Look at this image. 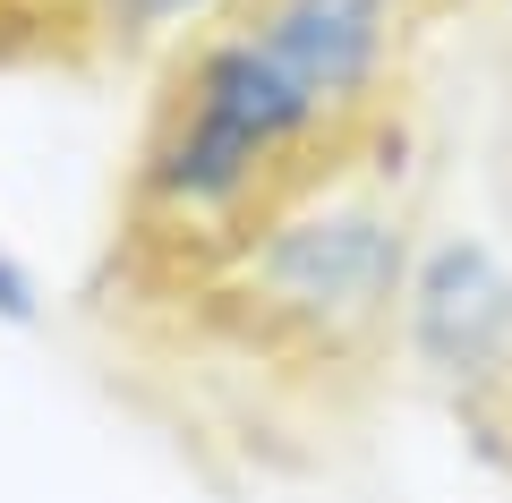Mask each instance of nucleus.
<instances>
[{"instance_id":"20e7f679","label":"nucleus","mask_w":512,"mask_h":503,"mask_svg":"<svg viewBox=\"0 0 512 503\" xmlns=\"http://www.w3.org/2000/svg\"><path fill=\"white\" fill-rule=\"evenodd\" d=\"M0 324H35V273L0 248Z\"/></svg>"},{"instance_id":"f03ea898","label":"nucleus","mask_w":512,"mask_h":503,"mask_svg":"<svg viewBox=\"0 0 512 503\" xmlns=\"http://www.w3.org/2000/svg\"><path fill=\"white\" fill-rule=\"evenodd\" d=\"M410 342L436 376H495L512 350V273L478 239H444L410 282Z\"/></svg>"},{"instance_id":"7ed1b4c3","label":"nucleus","mask_w":512,"mask_h":503,"mask_svg":"<svg viewBox=\"0 0 512 503\" xmlns=\"http://www.w3.org/2000/svg\"><path fill=\"white\" fill-rule=\"evenodd\" d=\"M205 0H86V26L103 43H120V52H137V43H163L180 18H197Z\"/></svg>"},{"instance_id":"f257e3e1","label":"nucleus","mask_w":512,"mask_h":503,"mask_svg":"<svg viewBox=\"0 0 512 503\" xmlns=\"http://www.w3.org/2000/svg\"><path fill=\"white\" fill-rule=\"evenodd\" d=\"M393 282H402V239L384 231V214H350V205L282 222L265 248H248V299L274 324L325 333V342L376 324Z\"/></svg>"}]
</instances>
